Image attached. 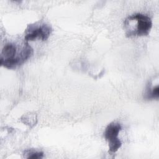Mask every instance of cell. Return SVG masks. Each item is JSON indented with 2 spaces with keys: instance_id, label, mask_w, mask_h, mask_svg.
Segmentation results:
<instances>
[{
  "instance_id": "4",
  "label": "cell",
  "mask_w": 159,
  "mask_h": 159,
  "mask_svg": "<svg viewBox=\"0 0 159 159\" xmlns=\"http://www.w3.org/2000/svg\"><path fill=\"white\" fill-rule=\"evenodd\" d=\"M121 129V125L116 122H111L105 129L104 136L108 142L109 150L111 153L116 152L122 145V142L118 138Z\"/></svg>"
},
{
  "instance_id": "3",
  "label": "cell",
  "mask_w": 159,
  "mask_h": 159,
  "mask_svg": "<svg viewBox=\"0 0 159 159\" xmlns=\"http://www.w3.org/2000/svg\"><path fill=\"white\" fill-rule=\"evenodd\" d=\"M52 29L51 26L44 22H35L29 24L25 30L24 40L26 42L42 40L45 41L48 39Z\"/></svg>"
},
{
  "instance_id": "6",
  "label": "cell",
  "mask_w": 159,
  "mask_h": 159,
  "mask_svg": "<svg viewBox=\"0 0 159 159\" xmlns=\"http://www.w3.org/2000/svg\"><path fill=\"white\" fill-rule=\"evenodd\" d=\"M26 155H27L26 157L27 158L32 159L42 158L43 157V153L39 151H27L26 152Z\"/></svg>"
},
{
  "instance_id": "5",
  "label": "cell",
  "mask_w": 159,
  "mask_h": 159,
  "mask_svg": "<svg viewBox=\"0 0 159 159\" xmlns=\"http://www.w3.org/2000/svg\"><path fill=\"white\" fill-rule=\"evenodd\" d=\"M159 97V86H156L147 89L145 94V98L147 99H158Z\"/></svg>"
},
{
  "instance_id": "1",
  "label": "cell",
  "mask_w": 159,
  "mask_h": 159,
  "mask_svg": "<svg viewBox=\"0 0 159 159\" xmlns=\"http://www.w3.org/2000/svg\"><path fill=\"white\" fill-rule=\"evenodd\" d=\"M32 54L33 49L25 40L21 43L10 42L2 48L0 63L7 69H14L24 63Z\"/></svg>"
},
{
  "instance_id": "2",
  "label": "cell",
  "mask_w": 159,
  "mask_h": 159,
  "mask_svg": "<svg viewBox=\"0 0 159 159\" xmlns=\"http://www.w3.org/2000/svg\"><path fill=\"white\" fill-rule=\"evenodd\" d=\"M127 37H142L148 35L152 21L149 16L142 13H135L128 16L124 22Z\"/></svg>"
}]
</instances>
